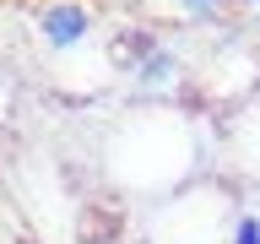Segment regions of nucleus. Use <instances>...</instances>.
I'll use <instances>...</instances> for the list:
<instances>
[{"label": "nucleus", "mask_w": 260, "mask_h": 244, "mask_svg": "<svg viewBox=\"0 0 260 244\" xmlns=\"http://www.w3.org/2000/svg\"><path fill=\"white\" fill-rule=\"evenodd\" d=\"M11 103H16V81H11V71L0 65V125H6V114H11Z\"/></svg>", "instance_id": "obj_8"}, {"label": "nucleus", "mask_w": 260, "mask_h": 244, "mask_svg": "<svg viewBox=\"0 0 260 244\" xmlns=\"http://www.w3.org/2000/svg\"><path fill=\"white\" fill-rule=\"evenodd\" d=\"M217 168L233 185L260 190V87L217 119Z\"/></svg>", "instance_id": "obj_3"}, {"label": "nucleus", "mask_w": 260, "mask_h": 244, "mask_svg": "<svg viewBox=\"0 0 260 244\" xmlns=\"http://www.w3.org/2000/svg\"><path fill=\"white\" fill-rule=\"evenodd\" d=\"M184 81H190V60L174 44H157V38H146L125 65V87L136 103H179Z\"/></svg>", "instance_id": "obj_4"}, {"label": "nucleus", "mask_w": 260, "mask_h": 244, "mask_svg": "<svg viewBox=\"0 0 260 244\" xmlns=\"http://www.w3.org/2000/svg\"><path fill=\"white\" fill-rule=\"evenodd\" d=\"M239 185L233 179H195L184 190L136 206V239L141 244H228L239 223Z\"/></svg>", "instance_id": "obj_2"}, {"label": "nucleus", "mask_w": 260, "mask_h": 244, "mask_svg": "<svg viewBox=\"0 0 260 244\" xmlns=\"http://www.w3.org/2000/svg\"><path fill=\"white\" fill-rule=\"evenodd\" d=\"M162 16H174L184 27H222L228 11H233V0H157Z\"/></svg>", "instance_id": "obj_6"}, {"label": "nucleus", "mask_w": 260, "mask_h": 244, "mask_svg": "<svg viewBox=\"0 0 260 244\" xmlns=\"http://www.w3.org/2000/svg\"><path fill=\"white\" fill-rule=\"evenodd\" d=\"M233 6H239V11H260V0H233Z\"/></svg>", "instance_id": "obj_9"}, {"label": "nucleus", "mask_w": 260, "mask_h": 244, "mask_svg": "<svg viewBox=\"0 0 260 244\" xmlns=\"http://www.w3.org/2000/svg\"><path fill=\"white\" fill-rule=\"evenodd\" d=\"M228 244H260V211L255 206L239 211V223H233V239H228Z\"/></svg>", "instance_id": "obj_7"}, {"label": "nucleus", "mask_w": 260, "mask_h": 244, "mask_svg": "<svg viewBox=\"0 0 260 244\" xmlns=\"http://www.w3.org/2000/svg\"><path fill=\"white\" fill-rule=\"evenodd\" d=\"M211 163H217V119L179 103H136L98 141L103 185L136 206L206 179Z\"/></svg>", "instance_id": "obj_1"}, {"label": "nucleus", "mask_w": 260, "mask_h": 244, "mask_svg": "<svg viewBox=\"0 0 260 244\" xmlns=\"http://www.w3.org/2000/svg\"><path fill=\"white\" fill-rule=\"evenodd\" d=\"M98 11L87 6V0H49V6H38V16H32V33H38V44L49 49V54H76V49H87L98 38Z\"/></svg>", "instance_id": "obj_5"}]
</instances>
